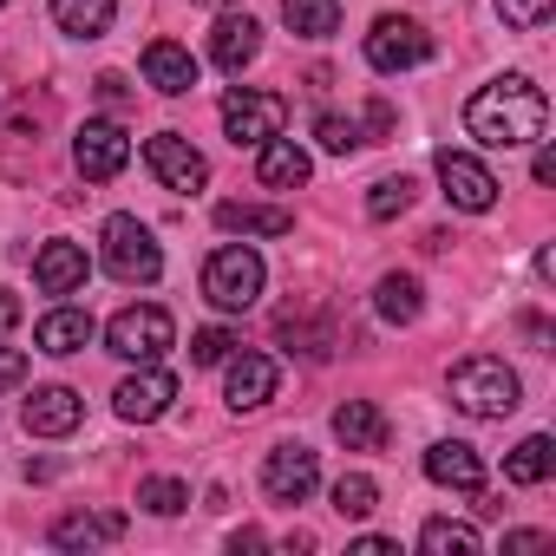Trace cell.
<instances>
[{
    "instance_id": "16",
    "label": "cell",
    "mask_w": 556,
    "mask_h": 556,
    "mask_svg": "<svg viewBox=\"0 0 556 556\" xmlns=\"http://www.w3.org/2000/svg\"><path fill=\"white\" fill-rule=\"evenodd\" d=\"M262 53V27L249 21V14H216V27H210V60L223 66V73H242L249 60Z\"/></svg>"
},
{
    "instance_id": "19",
    "label": "cell",
    "mask_w": 556,
    "mask_h": 556,
    "mask_svg": "<svg viewBox=\"0 0 556 556\" xmlns=\"http://www.w3.org/2000/svg\"><path fill=\"white\" fill-rule=\"evenodd\" d=\"M125 517L118 510H66L53 523V549H92V543H118Z\"/></svg>"
},
{
    "instance_id": "25",
    "label": "cell",
    "mask_w": 556,
    "mask_h": 556,
    "mask_svg": "<svg viewBox=\"0 0 556 556\" xmlns=\"http://www.w3.org/2000/svg\"><path fill=\"white\" fill-rule=\"evenodd\" d=\"M549 471H556V445H549V432H530V439L504 458V478H510V484H543Z\"/></svg>"
},
{
    "instance_id": "7",
    "label": "cell",
    "mask_w": 556,
    "mask_h": 556,
    "mask_svg": "<svg viewBox=\"0 0 556 556\" xmlns=\"http://www.w3.org/2000/svg\"><path fill=\"white\" fill-rule=\"evenodd\" d=\"M282 125H289V99L282 92H249V86H236L223 99V131L236 144H268V138H282Z\"/></svg>"
},
{
    "instance_id": "39",
    "label": "cell",
    "mask_w": 556,
    "mask_h": 556,
    "mask_svg": "<svg viewBox=\"0 0 556 556\" xmlns=\"http://www.w3.org/2000/svg\"><path fill=\"white\" fill-rule=\"evenodd\" d=\"M530 177H536V184H556V151H549V144L536 151V164H530Z\"/></svg>"
},
{
    "instance_id": "24",
    "label": "cell",
    "mask_w": 556,
    "mask_h": 556,
    "mask_svg": "<svg viewBox=\"0 0 556 556\" xmlns=\"http://www.w3.org/2000/svg\"><path fill=\"white\" fill-rule=\"evenodd\" d=\"M53 21H60V34H73V40H99V34H112V21H118V0H53Z\"/></svg>"
},
{
    "instance_id": "28",
    "label": "cell",
    "mask_w": 556,
    "mask_h": 556,
    "mask_svg": "<svg viewBox=\"0 0 556 556\" xmlns=\"http://www.w3.org/2000/svg\"><path fill=\"white\" fill-rule=\"evenodd\" d=\"M275 334L295 341L308 361H328V354H334V328H328V321H315V315H295V308H289L282 321H275ZM295 348H289V354H295Z\"/></svg>"
},
{
    "instance_id": "21",
    "label": "cell",
    "mask_w": 556,
    "mask_h": 556,
    "mask_svg": "<svg viewBox=\"0 0 556 556\" xmlns=\"http://www.w3.org/2000/svg\"><path fill=\"white\" fill-rule=\"evenodd\" d=\"M308 170H315V164H308V151H302L295 138H268L262 157H255V177H262L268 190H302Z\"/></svg>"
},
{
    "instance_id": "31",
    "label": "cell",
    "mask_w": 556,
    "mask_h": 556,
    "mask_svg": "<svg viewBox=\"0 0 556 556\" xmlns=\"http://www.w3.org/2000/svg\"><path fill=\"white\" fill-rule=\"evenodd\" d=\"M315 138H321V151L348 157V151H361V144H367V125H361V118H348V112H321V118H315Z\"/></svg>"
},
{
    "instance_id": "18",
    "label": "cell",
    "mask_w": 556,
    "mask_h": 556,
    "mask_svg": "<svg viewBox=\"0 0 556 556\" xmlns=\"http://www.w3.org/2000/svg\"><path fill=\"white\" fill-rule=\"evenodd\" d=\"M144 79H151L164 99L197 92V60H190V47H177V40H151V47H144Z\"/></svg>"
},
{
    "instance_id": "29",
    "label": "cell",
    "mask_w": 556,
    "mask_h": 556,
    "mask_svg": "<svg viewBox=\"0 0 556 556\" xmlns=\"http://www.w3.org/2000/svg\"><path fill=\"white\" fill-rule=\"evenodd\" d=\"M419 549L426 556H478V530L471 523H452V517H432L419 530Z\"/></svg>"
},
{
    "instance_id": "12",
    "label": "cell",
    "mask_w": 556,
    "mask_h": 556,
    "mask_svg": "<svg viewBox=\"0 0 556 556\" xmlns=\"http://www.w3.org/2000/svg\"><path fill=\"white\" fill-rule=\"evenodd\" d=\"M170 400H177V380L151 361V367H138L131 380H118V393H112V406H118V419L125 426H151V419H164L170 413Z\"/></svg>"
},
{
    "instance_id": "40",
    "label": "cell",
    "mask_w": 556,
    "mask_h": 556,
    "mask_svg": "<svg viewBox=\"0 0 556 556\" xmlns=\"http://www.w3.org/2000/svg\"><path fill=\"white\" fill-rule=\"evenodd\" d=\"M229 549H268V536H262V530H255V523H242V530H236V536H229Z\"/></svg>"
},
{
    "instance_id": "22",
    "label": "cell",
    "mask_w": 556,
    "mask_h": 556,
    "mask_svg": "<svg viewBox=\"0 0 556 556\" xmlns=\"http://www.w3.org/2000/svg\"><path fill=\"white\" fill-rule=\"evenodd\" d=\"M34 341H40V354L66 361V354H79V348L92 341V315H86V308H53V315H40Z\"/></svg>"
},
{
    "instance_id": "35",
    "label": "cell",
    "mask_w": 556,
    "mask_h": 556,
    "mask_svg": "<svg viewBox=\"0 0 556 556\" xmlns=\"http://www.w3.org/2000/svg\"><path fill=\"white\" fill-rule=\"evenodd\" d=\"M229 354H236V334H229V328H197V334H190V361H197V367H223Z\"/></svg>"
},
{
    "instance_id": "26",
    "label": "cell",
    "mask_w": 556,
    "mask_h": 556,
    "mask_svg": "<svg viewBox=\"0 0 556 556\" xmlns=\"http://www.w3.org/2000/svg\"><path fill=\"white\" fill-rule=\"evenodd\" d=\"M374 308H380V321H393V328H406V321H419V282L413 275H380V289H374Z\"/></svg>"
},
{
    "instance_id": "23",
    "label": "cell",
    "mask_w": 556,
    "mask_h": 556,
    "mask_svg": "<svg viewBox=\"0 0 556 556\" xmlns=\"http://www.w3.org/2000/svg\"><path fill=\"white\" fill-rule=\"evenodd\" d=\"M334 439H341L348 452H380V445H387V413H380L374 400H348V406L334 413Z\"/></svg>"
},
{
    "instance_id": "13",
    "label": "cell",
    "mask_w": 556,
    "mask_h": 556,
    "mask_svg": "<svg viewBox=\"0 0 556 556\" xmlns=\"http://www.w3.org/2000/svg\"><path fill=\"white\" fill-rule=\"evenodd\" d=\"M223 367H229V374H223V400H229V413H255V406L275 400V387H282V367H275L268 354H229Z\"/></svg>"
},
{
    "instance_id": "10",
    "label": "cell",
    "mask_w": 556,
    "mask_h": 556,
    "mask_svg": "<svg viewBox=\"0 0 556 556\" xmlns=\"http://www.w3.org/2000/svg\"><path fill=\"white\" fill-rule=\"evenodd\" d=\"M439 184H445V203L452 210H465V216H484L491 203H497V177L471 157V151H439Z\"/></svg>"
},
{
    "instance_id": "17",
    "label": "cell",
    "mask_w": 556,
    "mask_h": 556,
    "mask_svg": "<svg viewBox=\"0 0 556 556\" xmlns=\"http://www.w3.org/2000/svg\"><path fill=\"white\" fill-rule=\"evenodd\" d=\"M426 478L445 484V491H484V458L465 445V439H439L426 452Z\"/></svg>"
},
{
    "instance_id": "32",
    "label": "cell",
    "mask_w": 556,
    "mask_h": 556,
    "mask_svg": "<svg viewBox=\"0 0 556 556\" xmlns=\"http://www.w3.org/2000/svg\"><path fill=\"white\" fill-rule=\"evenodd\" d=\"M413 190H419L413 177H380V184H374V197H367V216H374V223L406 216V210H413Z\"/></svg>"
},
{
    "instance_id": "27",
    "label": "cell",
    "mask_w": 556,
    "mask_h": 556,
    "mask_svg": "<svg viewBox=\"0 0 556 556\" xmlns=\"http://www.w3.org/2000/svg\"><path fill=\"white\" fill-rule=\"evenodd\" d=\"M282 21L302 40H328L341 27V0H282Z\"/></svg>"
},
{
    "instance_id": "42",
    "label": "cell",
    "mask_w": 556,
    "mask_h": 556,
    "mask_svg": "<svg viewBox=\"0 0 556 556\" xmlns=\"http://www.w3.org/2000/svg\"><path fill=\"white\" fill-rule=\"evenodd\" d=\"M99 99H105V105H125V79H118V73H105V79H99Z\"/></svg>"
},
{
    "instance_id": "34",
    "label": "cell",
    "mask_w": 556,
    "mask_h": 556,
    "mask_svg": "<svg viewBox=\"0 0 556 556\" xmlns=\"http://www.w3.org/2000/svg\"><path fill=\"white\" fill-rule=\"evenodd\" d=\"M549 14H556V0H497V21L517 27V34H536Z\"/></svg>"
},
{
    "instance_id": "9",
    "label": "cell",
    "mask_w": 556,
    "mask_h": 556,
    "mask_svg": "<svg viewBox=\"0 0 556 556\" xmlns=\"http://www.w3.org/2000/svg\"><path fill=\"white\" fill-rule=\"evenodd\" d=\"M315 484H321V458H315L302 439L275 445V452L262 458V491H268L275 504H308V497H315Z\"/></svg>"
},
{
    "instance_id": "43",
    "label": "cell",
    "mask_w": 556,
    "mask_h": 556,
    "mask_svg": "<svg viewBox=\"0 0 556 556\" xmlns=\"http://www.w3.org/2000/svg\"><path fill=\"white\" fill-rule=\"evenodd\" d=\"M0 8H8V0H0Z\"/></svg>"
},
{
    "instance_id": "20",
    "label": "cell",
    "mask_w": 556,
    "mask_h": 556,
    "mask_svg": "<svg viewBox=\"0 0 556 556\" xmlns=\"http://www.w3.org/2000/svg\"><path fill=\"white\" fill-rule=\"evenodd\" d=\"M216 229H229V236H289L295 210H282V203H216Z\"/></svg>"
},
{
    "instance_id": "1",
    "label": "cell",
    "mask_w": 556,
    "mask_h": 556,
    "mask_svg": "<svg viewBox=\"0 0 556 556\" xmlns=\"http://www.w3.org/2000/svg\"><path fill=\"white\" fill-rule=\"evenodd\" d=\"M543 125H549V99H543V86L523 79V73H504V79H491V86H478V92L465 99V131H471L484 151L536 144Z\"/></svg>"
},
{
    "instance_id": "38",
    "label": "cell",
    "mask_w": 556,
    "mask_h": 556,
    "mask_svg": "<svg viewBox=\"0 0 556 556\" xmlns=\"http://www.w3.org/2000/svg\"><path fill=\"white\" fill-rule=\"evenodd\" d=\"M354 556H400V543H393V536H361Z\"/></svg>"
},
{
    "instance_id": "41",
    "label": "cell",
    "mask_w": 556,
    "mask_h": 556,
    "mask_svg": "<svg viewBox=\"0 0 556 556\" xmlns=\"http://www.w3.org/2000/svg\"><path fill=\"white\" fill-rule=\"evenodd\" d=\"M543 543H549L543 530H510V536H504V549H543Z\"/></svg>"
},
{
    "instance_id": "2",
    "label": "cell",
    "mask_w": 556,
    "mask_h": 556,
    "mask_svg": "<svg viewBox=\"0 0 556 556\" xmlns=\"http://www.w3.org/2000/svg\"><path fill=\"white\" fill-rule=\"evenodd\" d=\"M445 393H452V406H458L465 419H510L517 400H523L517 374H510L497 354H471V361H458L452 380H445Z\"/></svg>"
},
{
    "instance_id": "5",
    "label": "cell",
    "mask_w": 556,
    "mask_h": 556,
    "mask_svg": "<svg viewBox=\"0 0 556 556\" xmlns=\"http://www.w3.org/2000/svg\"><path fill=\"white\" fill-rule=\"evenodd\" d=\"M105 348H112L118 361H131V367H151V361H164V354L177 348V328H170V315H164V308L138 302V308H118V315H112Z\"/></svg>"
},
{
    "instance_id": "3",
    "label": "cell",
    "mask_w": 556,
    "mask_h": 556,
    "mask_svg": "<svg viewBox=\"0 0 556 556\" xmlns=\"http://www.w3.org/2000/svg\"><path fill=\"white\" fill-rule=\"evenodd\" d=\"M99 255H105V268L118 275L125 289H151L157 275H164V249H157V236L138 223V216H105V229H99Z\"/></svg>"
},
{
    "instance_id": "37",
    "label": "cell",
    "mask_w": 556,
    "mask_h": 556,
    "mask_svg": "<svg viewBox=\"0 0 556 556\" xmlns=\"http://www.w3.org/2000/svg\"><path fill=\"white\" fill-rule=\"evenodd\" d=\"M14 328H21V295H14V289H0V341H8Z\"/></svg>"
},
{
    "instance_id": "11",
    "label": "cell",
    "mask_w": 556,
    "mask_h": 556,
    "mask_svg": "<svg viewBox=\"0 0 556 556\" xmlns=\"http://www.w3.org/2000/svg\"><path fill=\"white\" fill-rule=\"evenodd\" d=\"M73 164H79V177H86V184H105V177H118V170L131 164V138H125V125H112V118H92V125L73 138Z\"/></svg>"
},
{
    "instance_id": "8",
    "label": "cell",
    "mask_w": 556,
    "mask_h": 556,
    "mask_svg": "<svg viewBox=\"0 0 556 556\" xmlns=\"http://www.w3.org/2000/svg\"><path fill=\"white\" fill-rule=\"evenodd\" d=\"M144 164H151V177H157L164 190H177V197H197V190L210 184V164H203V151H197L184 131L144 138Z\"/></svg>"
},
{
    "instance_id": "33",
    "label": "cell",
    "mask_w": 556,
    "mask_h": 556,
    "mask_svg": "<svg viewBox=\"0 0 556 556\" xmlns=\"http://www.w3.org/2000/svg\"><path fill=\"white\" fill-rule=\"evenodd\" d=\"M138 504H144L151 517H177V510L190 504V484H184V478H144V484H138Z\"/></svg>"
},
{
    "instance_id": "6",
    "label": "cell",
    "mask_w": 556,
    "mask_h": 556,
    "mask_svg": "<svg viewBox=\"0 0 556 556\" xmlns=\"http://www.w3.org/2000/svg\"><path fill=\"white\" fill-rule=\"evenodd\" d=\"M426 60H432V34L419 21H406V14H380L374 21V34H367V66L374 73H413Z\"/></svg>"
},
{
    "instance_id": "36",
    "label": "cell",
    "mask_w": 556,
    "mask_h": 556,
    "mask_svg": "<svg viewBox=\"0 0 556 556\" xmlns=\"http://www.w3.org/2000/svg\"><path fill=\"white\" fill-rule=\"evenodd\" d=\"M21 380H27V354L21 348H0V393L21 387Z\"/></svg>"
},
{
    "instance_id": "30",
    "label": "cell",
    "mask_w": 556,
    "mask_h": 556,
    "mask_svg": "<svg viewBox=\"0 0 556 556\" xmlns=\"http://www.w3.org/2000/svg\"><path fill=\"white\" fill-rule=\"evenodd\" d=\"M334 510H341V517H354V523H361V517H374V510H380V484H374L367 471L334 478Z\"/></svg>"
},
{
    "instance_id": "14",
    "label": "cell",
    "mask_w": 556,
    "mask_h": 556,
    "mask_svg": "<svg viewBox=\"0 0 556 556\" xmlns=\"http://www.w3.org/2000/svg\"><path fill=\"white\" fill-rule=\"evenodd\" d=\"M21 419H27L34 439H66V432H79L86 400H79L73 387H34V400L21 406Z\"/></svg>"
},
{
    "instance_id": "4",
    "label": "cell",
    "mask_w": 556,
    "mask_h": 556,
    "mask_svg": "<svg viewBox=\"0 0 556 556\" xmlns=\"http://www.w3.org/2000/svg\"><path fill=\"white\" fill-rule=\"evenodd\" d=\"M262 255L249 249V242H223L210 262H203V295L223 308V315H242V308H255V295H262Z\"/></svg>"
},
{
    "instance_id": "15",
    "label": "cell",
    "mask_w": 556,
    "mask_h": 556,
    "mask_svg": "<svg viewBox=\"0 0 556 556\" xmlns=\"http://www.w3.org/2000/svg\"><path fill=\"white\" fill-rule=\"evenodd\" d=\"M86 275H92V262H86L79 242H47V249L34 255V282H40V295H79Z\"/></svg>"
}]
</instances>
